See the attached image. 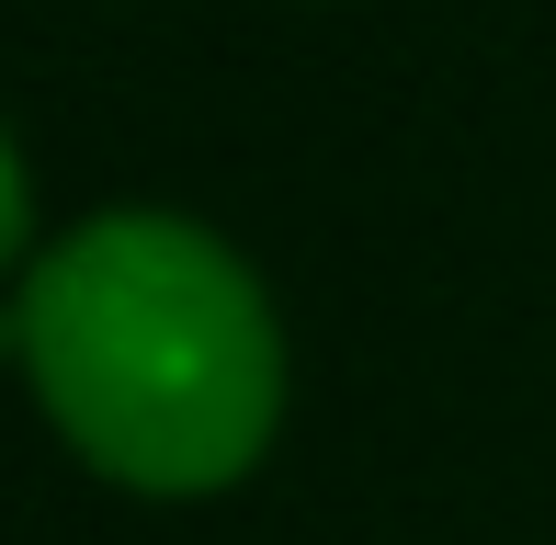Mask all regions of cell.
<instances>
[{"mask_svg":"<svg viewBox=\"0 0 556 545\" xmlns=\"http://www.w3.org/2000/svg\"><path fill=\"white\" fill-rule=\"evenodd\" d=\"M23 376L68 455L148 500L250 478L285 420V330L262 272L193 216H91L23 272Z\"/></svg>","mask_w":556,"mask_h":545,"instance_id":"obj_1","label":"cell"},{"mask_svg":"<svg viewBox=\"0 0 556 545\" xmlns=\"http://www.w3.org/2000/svg\"><path fill=\"white\" fill-rule=\"evenodd\" d=\"M23 228H35V182H23V148L0 137V272L23 262Z\"/></svg>","mask_w":556,"mask_h":545,"instance_id":"obj_2","label":"cell"}]
</instances>
